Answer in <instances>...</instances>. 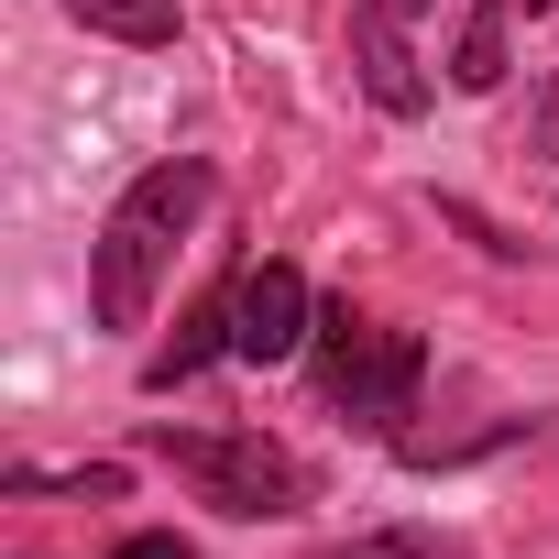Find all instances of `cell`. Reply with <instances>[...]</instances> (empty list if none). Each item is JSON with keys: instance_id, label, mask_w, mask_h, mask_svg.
Returning <instances> with one entry per match:
<instances>
[{"instance_id": "12", "label": "cell", "mask_w": 559, "mask_h": 559, "mask_svg": "<svg viewBox=\"0 0 559 559\" xmlns=\"http://www.w3.org/2000/svg\"><path fill=\"white\" fill-rule=\"evenodd\" d=\"M395 12H439V0H395Z\"/></svg>"}, {"instance_id": "3", "label": "cell", "mask_w": 559, "mask_h": 559, "mask_svg": "<svg viewBox=\"0 0 559 559\" xmlns=\"http://www.w3.org/2000/svg\"><path fill=\"white\" fill-rule=\"evenodd\" d=\"M417 373H428V341H417V330H373L352 297H341V308H319V384H330V406H341V417L395 428V417H406V395H417Z\"/></svg>"}, {"instance_id": "11", "label": "cell", "mask_w": 559, "mask_h": 559, "mask_svg": "<svg viewBox=\"0 0 559 559\" xmlns=\"http://www.w3.org/2000/svg\"><path fill=\"white\" fill-rule=\"evenodd\" d=\"M110 559H198V548H187V537H165V526H154V537H121V548H110Z\"/></svg>"}, {"instance_id": "6", "label": "cell", "mask_w": 559, "mask_h": 559, "mask_svg": "<svg viewBox=\"0 0 559 559\" xmlns=\"http://www.w3.org/2000/svg\"><path fill=\"white\" fill-rule=\"evenodd\" d=\"M219 352H230V286H209V297L176 319V341L143 362V384H154V395H176V384H187V373H209Z\"/></svg>"}, {"instance_id": "8", "label": "cell", "mask_w": 559, "mask_h": 559, "mask_svg": "<svg viewBox=\"0 0 559 559\" xmlns=\"http://www.w3.org/2000/svg\"><path fill=\"white\" fill-rule=\"evenodd\" d=\"M450 78H461V88H504V0H483V12L461 23V45H450Z\"/></svg>"}, {"instance_id": "2", "label": "cell", "mask_w": 559, "mask_h": 559, "mask_svg": "<svg viewBox=\"0 0 559 559\" xmlns=\"http://www.w3.org/2000/svg\"><path fill=\"white\" fill-rule=\"evenodd\" d=\"M143 450H154L165 472H187L219 515H297V504H308L297 450H274L263 428H154Z\"/></svg>"}, {"instance_id": "1", "label": "cell", "mask_w": 559, "mask_h": 559, "mask_svg": "<svg viewBox=\"0 0 559 559\" xmlns=\"http://www.w3.org/2000/svg\"><path fill=\"white\" fill-rule=\"evenodd\" d=\"M209 198H219V176L198 154H176V165H154V176H132L110 198V219L88 241V308H99V330H143L154 319V286L176 274V252L209 219Z\"/></svg>"}, {"instance_id": "4", "label": "cell", "mask_w": 559, "mask_h": 559, "mask_svg": "<svg viewBox=\"0 0 559 559\" xmlns=\"http://www.w3.org/2000/svg\"><path fill=\"white\" fill-rule=\"evenodd\" d=\"M319 341V297L297 263H241L230 274V362H297Z\"/></svg>"}, {"instance_id": "5", "label": "cell", "mask_w": 559, "mask_h": 559, "mask_svg": "<svg viewBox=\"0 0 559 559\" xmlns=\"http://www.w3.org/2000/svg\"><path fill=\"white\" fill-rule=\"evenodd\" d=\"M352 67H362V99H373V110H395V121L428 110V67H417V45H406V12H395V0H352Z\"/></svg>"}, {"instance_id": "7", "label": "cell", "mask_w": 559, "mask_h": 559, "mask_svg": "<svg viewBox=\"0 0 559 559\" xmlns=\"http://www.w3.org/2000/svg\"><path fill=\"white\" fill-rule=\"evenodd\" d=\"M67 12L88 23V34H110V45H176V0H67Z\"/></svg>"}, {"instance_id": "9", "label": "cell", "mask_w": 559, "mask_h": 559, "mask_svg": "<svg viewBox=\"0 0 559 559\" xmlns=\"http://www.w3.org/2000/svg\"><path fill=\"white\" fill-rule=\"evenodd\" d=\"M341 559H472L461 537H428V526H384V537H352Z\"/></svg>"}, {"instance_id": "10", "label": "cell", "mask_w": 559, "mask_h": 559, "mask_svg": "<svg viewBox=\"0 0 559 559\" xmlns=\"http://www.w3.org/2000/svg\"><path fill=\"white\" fill-rule=\"evenodd\" d=\"M526 154H537V165L559 154V78H537V99H526Z\"/></svg>"}, {"instance_id": "13", "label": "cell", "mask_w": 559, "mask_h": 559, "mask_svg": "<svg viewBox=\"0 0 559 559\" xmlns=\"http://www.w3.org/2000/svg\"><path fill=\"white\" fill-rule=\"evenodd\" d=\"M526 12H548V0H526Z\"/></svg>"}]
</instances>
